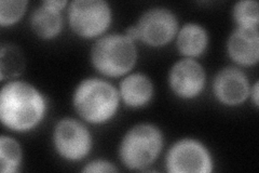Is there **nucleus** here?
<instances>
[{
  "label": "nucleus",
  "mask_w": 259,
  "mask_h": 173,
  "mask_svg": "<svg viewBox=\"0 0 259 173\" xmlns=\"http://www.w3.org/2000/svg\"><path fill=\"white\" fill-rule=\"evenodd\" d=\"M47 111L45 96L27 82L10 81L0 93V118L14 131H27L42 120Z\"/></svg>",
  "instance_id": "obj_1"
},
{
  "label": "nucleus",
  "mask_w": 259,
  "mask_h": 173,
  "mask_svg": "<svg viewBox=\"0 0 259 173\" xmlns=\"http://www.w3.org/2000/svg\"><path fill=\"white\" fill-rule=\"evenodd\" d=\"M119 93L109 82L91 78L81 81L74 94V106L79 116L91 123H103L115 116Z\"/></svg>",
  "instance_id": "obj_2"
},
{
  "label": "nucleus",
  "mask_w": 259,
  "mask_h": 173,
  "mask_svg": "<svg viewBox=\"0 0 259 173\" xmlns=\"http://www.w3.org/2000/svg\"><path fill=\"white\" fill-rule=\"evenodd\" d=\"M137 59L136 48L125 35L110 34L100 38L91 51L93 66L105 76L118 77L131 71Z\"/></svg>",
  "instance_id": "obj_3"
},
{
  "label": "nucleus",
  "mask_w": 259,
  "mask_h": 173,
  "mask_svg": "<svg viewBox=\"0 0 259 173\" xmlns=\"http://www.w3.org/2000/svg\"><path fill=\"white\" fill-rule=\"evenodd\" d=\"M163 146L161 131L152 125H137L124 135L120 158L128 169H144L155 161Z\"/></svg>",
  "instance_id": "obj_4"
},
{
  "label": "nucleus",
  "mask_w": 259,
  "mask_h": 173,
  "mask_svg": "<svg viewBox=\"0 0 259 173\" xmlns=\"http://www.w3.org/2000/svg\"><path fill=\"white\" fill-rule=\"evenodd\" d=\"M68 19L77 35L94 38L103 34L111 22V10L103 0H75L69 4Z\"/></svg>",
  "instance_id": "obj_5"
},
{
  "label": "nucleus",
  "mask_w": 259,
  "mask_h": 173,
  "mask_svg": "<svg viewBox=\"0 0 259 173\" xmlns=\"http://www.w3.org/2000/svg\"><path fill=\"white\" fill-rule=\"evenodd\" d=\"M166 168L171 173H208L213 170V162L203 145L186 139L174 144L168 151Z\"/></svg>",
  "instance_id": "obj_6"
},
{
  "label": "nucleus",
  "mask_w": 259,
  "mask_h": 173,
  "mask_svg": "<svg viewBox=\"0 0 259 173\" xmlns=\"http://www.w3.org/2000/svg\"><path fill=\"white\" fill-rule=\"evenodd\" d=\"M56 152L63 158L76 161L84 158L92 146L91 134L82 123L65 118L58 122L53 133Z\"/></svg>",
  "instance_id": "obj_7"
},
{
  "label": "nucleus",
  "mask_w": 259,
  "mask_h": 173,
  "mask_svg": "<svg viewBox=\"0 0 259 173\" xmlns=\"http://www.w3.org/2000/svg\"><path fill=\"white\" fill-rule=\"evenodd\" d=\"M139 39L151 47L168 44L177 32L178 22L175 14L165 8H153L145 12L135 26Z\"/></svg>",
  "instance_id": "obj_8"
},
{
  "label": "nucleus",
  "mask_w": 259,
  "mask_h": 173,
  "mask_svg": "<svg viewBox=\"0 0 259 173\" xmlns=\"http://www.w3.org/2000/svg\"><path fill=\"white\" fill-rule=\"evenodd\" d=\"M169 87L182 98H192L201 93L205 85V72L197 61H178L169 72Z\"/></svg>",
  "instance_id": "obj_9"
},
{
  "label": "nucleus",
  "mask_w": 259,
  "mask_h": 173,
  "mask_svg": "<svg viewBox=\"0 0 259 173\" xmlns=\"http://www.w3.org/2000/svg\"><path fill=\"white\" fill-rule=\"evenodd\" d=\"M214 93L223 104L239 105L249 94V84L245 74L237 67H227L214 79Z\"/></svg>",
  "instance_id": "obj_10"
},
{
  "label": "nucleus",
  "mask_w": 259,
  "mask_h": 173,
  "mask_svg": "<svg viewBox=\"0 0 259 173\" xmlns=\"http://www.w3.org/2000/svg\"><path fill=\"white\" fill-rule=\"evenodd\" d=\"M227 49L231 59L243 66H252L259 59L258 28L234 29L228 39Z\"/></svg>",
  "instance_id": "obj_11"
},
{
  "label": "nucleus",
  "mask_w": 259,
  "mask_h": 173,
  "mask_svg": "<svg viewBox=\"0 0 259 173\" xmlns=\"http://www.w3.org/2000/svg\"><path fill=\"white\" fill-rule=\"evenodd\" d=\"M66 5V0H47L31 13L30 25L39 37L51 39L60 34L63 25L61 10Z\"/></svg>",
  "instance_id": "obj_12"
},
{
  "label": "nucleus",
  "mask_w": 259,
  "mask_h": 173,
  "mask_svg": "<svg viewBox=\"0 0 259 173\" xmlns=\"http://www.w3.org/2000/svg\"><path fill=\"white\" fill-rule=\"evenodd\" d=\"M153 87L150 79L143 74H132L120 84V95L130 107H142L152 97Z\"/></svg>",
  "instance_id": "obj_13"
},
{
  "label": "nucleus",
  "mask_w": 259,
  "mask_h": 173,
  "mask_svg": "<svg viewBox=\"0 0 259 173\" xmlns=\"http://www.w3.org/2000/svg\"><path fill=\"white\" fill-rule=\"evenodd\" d=\"M208 44L207 31L199 24H185L177 36V48L186 56H199Z\"/></svg>",
  "instance_id": "obj_14"
},
{
  "label": "nucleus",
  "mask_w": 259,
  "mask_h": 173,
  "mask_svg": "<svg viewBox=\"0 0 259 173\" xmlns=\"http://www.w3.org/2000/svg\"><path fill=\"white\" fill-rule=\"evenodd\" d=\"M22 161L20 144L10 136L0 137V167L3 173H14L19 170Z\"/></svg>",
  "instance_id": "obj_15"
},
{
  "label": "nucleus",
  "mask_w": 259,
  "mask_h": 173,
  "mask_svg": "<svg viewBox=\"0 0 259 173\" xmlns=\"http://www.w3.org/2000/svg\"><path fill=\"white\" fill-rule=\"evenodd\" d=\"M258 3L255 0H242L233 8V18L238 27L241 28H258L259 12Z\"/></svg>",
  "instance_id": "obj_16"
},
{
  "label": "nucleus",
  "mask_w": 259,
  "mask_h": 173,
  "mask_svg": "<svg viewBox=\"0 0 259 173\" xmlns=\"http://www.w3.org/2000/svg\"><path fill=\"white\" fill-rule=\"evenodd\" d=\"M24 59L18 49L12 46L2 48V79L16 76L23 71Z\"/></svg>",
  "instance_id": "obj_17"
},
{
  "label": "nucleus",
  "mask_w": 259,
  "mask_h": 173,
  "mask_svg": "<svg viewBox=\"0 0 259 173\" xmlns=\"http://www.w3.org/2000/svg\"><path fill=\"white\" fill-rule=\"evenodd\" d=\"M26 7L25 0H3L0 3V24L6 26L18 22L25 12Z\"/></svg>",
  "instance_id": "obj_18"
},
{
  "label": "nucleus",
  "mask_w": 259,
  "mask_h": 173,
  "mask_svg": "<svg viewBox=\"0 0 259 173\" xmlns=\"http://www.w3.org/2000/svg\"><path fill=\"white\" fill-rule=\"evenodd\" d=\"M82 171L83 172H117L118 169L108 161L95 160L88 163Z\"/></svg>",
  "instance_id": "obj_19"
},
{
  "label": "nucleus",
  "mask_w": 259,
  "mask_h": 173,
  "mask_svg": "<svg viewBox=\"0 0 259 173\" xmlns=\"http://www.w3.org/2000/svg\"><path fill=\"white\" fill-rule=\"evenodd\" d=\"M250 94H252L253 96V100H254V103L256 106H258V82H256V84L254 85L253 87V90L250 91Z\"/></svg>",
  "instance_id": "obj_20"
}]
</instances>
